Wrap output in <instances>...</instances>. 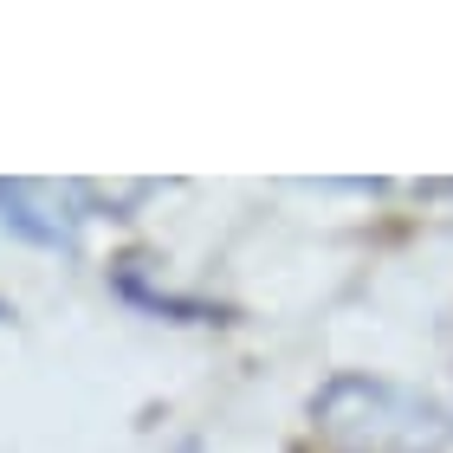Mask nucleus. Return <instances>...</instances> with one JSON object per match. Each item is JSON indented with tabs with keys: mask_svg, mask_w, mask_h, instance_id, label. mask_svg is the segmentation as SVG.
Wrapping results in <instances>:
<instances>
[{
	"mask_svg": "<svg viewBox=\"0 0 453 453\" xmlns=\"http://www.w3.org/2000/svg\"><path fill=\"white\" fill-rule=\"evenodd\" d=\"M311 434L324 453H441L447 415L421 388L349 369L311 395Z\"/></svg>",
	"mask_w": 453,
	"mask_h": 453,
	"instance_id": "1",
	"label": "nucleus"
},
{
	"mask_svg": "<svg viewBox=\"0 0 453 453\" xmlns=\"http://www.w3.org/2000/svg\"><path fill=\"white\" fill-rule=\"evenodd\" d=\"M91 220V188L85 181H0V226L19 234L27 246H46V253H72L78 234Z\"/></svg>",
	"mask_w": 453,
	"mask_h": 453,
	"instance_id": "2",
	"label": "nucleus"
},
{
	"mask_svg": "<svg viewBox=\"0 0 453 453\" xmlns=\"http://www.w3.org/2000/svg\"><path fill=\"white\" fill-rule=\"evenodd\" d=\"M0 318H13V311H7V304H0Z\"/></svg>",
	"mask_w": 453,
	"mask_h": 453,
	"instance_id": "3",
	"label": "nucleus"
}]
</instances>
